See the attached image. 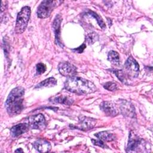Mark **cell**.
<instances>
[{"instance_id":"cell-1","label":"cell","mask_w":153,"mask_h":153,"mask_svg":"<svg viewBox=\"0 0 153 153\" xmlns=\"http://www.w3.org/2000/svg\"><path fill=\"white\" fill-rule=\"evenodd\" d=\"M66 90L78 94H87L96 91V85L90 81L79 76L68 77L64 83Z\"/></svg>"},{"instance_id":"cell-2","label":"cell","mask_w":153,"mask_h":153,"mask_svg":"<svg viewBox=\"0 0 153 153\" xmlns=\"http://www.w3.org/2000/svg\"><path fill=\"white\" fill-rule=\"evenodd\" d=\"M24 95L25 89L22 87H17L10 91L5 103L6 111L9 115H17L23 110Z\"/></svg>"},{"instance_id":"cell-3","label":"cell","mask_w":153,"mask_h":153,"mask_svg":"<svg viewBox=\"0 0 153 153\" xmlns=\"http://www.w3.org/2000/svg\"><path fill=\"white\" fill-rule=\"evenodd\" d=\"M30 8L25 6L17 14L15 26V32L16 33L21 34L25 30L30 19Z\"/></svg>"},{"instance_id":"cell-4","label":"cell","mask_w":153,"mask_h":153,"mask_svg":"<svg viewBox=\"0 0 153 153\" xmlns=\"http://www.w3.org/2000/svg\"><path fill=\"white\" fill-rule=\"evenodd\" d=\"M62 2V1H42L38 7L37 16L40 19L48 17L53 10Z\"/></svg>"},{"instance_id":"cell-5","label":"cell","mask_w":153,"mask_h":153,"mask_svg":"<svg viewBox=\"0 0 153 153\" xmlns=\"http://www.w3.org/2000/svg\"><path fill=\"white\" fill-rule=\"evenodd\" d=\"M123 71L126 75L130 78H137L139 74V65L133 57L130 56L124 65Z\"/></svg>"},{"instance_id":"cell-6","label":"cell","mask_w":153,"mask_h":153,"mask_svg":"<svg viewBox=\"0 0 153 153\" xmlns=\"http://www.w3.org/2000/svg\"><path fill=\"white\" fill-rule=\"evenodd\" d=\"M28 124L32 129L43 130L46 126L45 117L41 114L30 116L28 118Z\"/></svg>"},{"instance_id":"cell-7","label":"cell","mask_w":153,"mask_h":153,"mask_svg":"<svg viewBox=\"0 0 153 153\" xmlns=\"http://www.w3.org/2000/svg\"><path fill=\"white\" fill-rule=\"evenodd\" d=\"M59 73L66 77L73 76L76 74V68L68 62H60L58 65Z\"/></svg>"},{"instance_id":"cell-8","label":"cell","mask_w":153,"mask_h":153,"mask_svg":"<svg viewBox=\"0 0 153 153\" xmlns=\"http://www.w3.org/2000/svg\"><path fill=\"white\" fill-rule=\"evenodd\" d=\"M96 124V120L87 117H81L79 118V121L76 126L72 127L78 128L81 130L87 131L92 129Z\"/></svg>"},{"instance_id":"cell-9","label":"cell","mask_w":153,"mask_h":153,"mask_svg":"<svg viewBox=\"0 0 153 153\" xmlns=\"http://www.w3.org/2000/svg\"><path fill=\"white\" fill-rule=\"evenodd\" d=\"M142 143V139L139 137L134 134L133 131H130L128 137V141L127 147V152L136 151Z\"/></svg>"},{"instance_id":"cell-10","label":"cell","mask_w":153,"mask_h":153,"mask_svg":"<svg viewBox=\"0 0 153 153\" xmlns=\"http://www.w3.org/2000/svg\"><path fill=\"white\" fill-rule=\"evenodd\" d=\"M62 21V19L59 14H57L54 19L53 22V28L55 35V42L61 47H63V45L60 39V25Z\"/></svg>"},{"instance_id":"cell-11","label":"cell","mask_w":153,"mask_h":153,"mask_svg":"<svg viewBox=\"0 0 153 153\" xmlns=\"http://www.w3.org/2000/svg\"><path fill=\"white\" fill-rule=\"evenodd\" d=\"M100 109L108 116L115 117L118 115V111L115 106L111 102L103 101L100 105Z\"/></svg>"},{"instance_id":"cell-12","label":"cell","mask_w":153,"mask_h":153,"mask_svg":"<svg viewBox=\"0 0 153 153\" xmlns=\"http://www.w3.org/2000/svg\"><path fill=\"white\" fill-rule=\"evenodd\" d=\"M33 146L39 152H48L50 151L51 148L50 143L44 139H39L36 140L33 142Z\"/></svg>"},{"instance_id":"cell-13","label":"cell","mask_w":153,"mask_h":153,"mask_svg":"<svg viewBox=\"0 0 153 153\" xmlns=\"http://www.w3.org/2000/svg\"><path fill=\"white\" fill-rule=\"evenodd\" d=\"M29 126L26 123H20L13 126L10 129L11 134L13 137H16L27 132L29 130Z\"/></svg>"},{"instance_id":"cell-14","label":"cell","mask_w":153,"mask_h":153,"mask_svg":"<svg viewBox=\"0 0 153 153\" xmlns=\"http://www.w3.org/2000/svg\"><path fill=\"white\" fill-rule=\"evenodd\" d=\"M120 109L121 113L125 116H127L129 117H134V116L135 115V111L134 106L130 102L127 100H123L121 102L120 105Z\"/></svg>"},{"instance_id":"cell-15","label":"cell","mask_w":153,"mask_h":153,"mask_svg":"<svg viewBox=\"0 0 153 153\" xmlns=\"http://www.w3.org/2000/svg\"><path fill=\"white\" fill-rule=\"evenodd\" d=\"M50 101L53 103H60L66 105H71L73 104L74 100V99L67 95H58L52 97L50 99Z\"/></svg>"},{"instance_id":"cell-16","label":"cell","mask_w":153,"mask_h":153,"mask_svg":"<svg viewBox=\"0 0 153 153\" xmlns=\"http://www.w3.org/2000/svg\"><path fill=\"white\" fill-rule=\"evenodd\" d=\"M96 137H97L99 139L102 141H106V142H111L115 140L116 139L115 136L109 132L108 131H103L99 133H97L94 134Z\"/></svg>"},{"instance_id":"cell-17","label":"cell","mask_w":153,"mask_h":153,"mask_svg":"<svg viewBox=\"0 0 153 153\" xmlns=\"http://www.w3.org/2000/svg\"><path fill=\"white\" fill-rule=\"evenodd\" d=\"M57 84V80L54 77H50L41 81L35 86V88H44V87H52Z\"/></svg>"},{"instance_id":"cell-18","label":"cell","mask_w":153,"mask_h":153,"mask_svg":"<svg viewBox=\"0 0 153 153\" xmlns=\"http://www.w3.org/2000/svg\"><path fill=\"white\" fill-rule=\"evenodd\" d=\"M108 60L114 65H118L120 63L119 54L114 50L110 51L108 54Z\"/></svg>"},{"instance_id":"cell-19","label":"cell","mask_w":153,"mask_h":153,"mask_svg":"<svg viewBox=\"0 0 153 153\" xmlns=\"http://www.w3.org/2000/svg\"><path fill=\"white\" fill-rule=\"evenodd\" d=\"M87 15H89V16H91L92 17H93L94 19H96L98 25H99V26L102 29H105L106 28V26H105V24L104 23V22L103 21L102 17H100L98 14H97L96 13L92 11H88L87 13Z\"/></svg>"},{"instance_id":"cell-20","label":"cell","mask_w":153,"mask_h":153,"mask_svg":"<svg viewBox=\"0 0 153 153\" xmlns=\"http://www.w3.org/2000/svg\"><path fill=\"white\" fill-rule=\"evenodd\" d=\"M113 72L115 74L117 77L123 83H126L127 82V78H126V75L125 73L123 71L121 70H114Z\"/></svg>"},{"instance_id":"cell-21","label":"cell","mask_w":153,"mask_h":153,"mask_svg":"<svg viewBox=\"0 0 153 153\" xmlns=\"http://www.w3.org/2000/svg\"><path fill=\"white\" fill-rule=\"evenodd\" d=\"M98 38L99 36L96 34V33L93 32V33H90L87 35L85 38V40L89 44H92L98 39Z\"/></svg>"},{"instance_id":"cell-22","label":"cell","mask_w":153,"mask_h":153,"mask_svg":"<svg viewBox=\"0 0 153 153\" xmlns=\"http://www.w3.org/2000/svg\"><path fill=\"white\" fill-rule=\"evenodd\" d=\"M103 87L109 91H114L117 90V84L114 82L109 81L103 84Z\"/></svg>"},{"instance_id":"cell-23","label":"cell","mask_w":153,"mask_h":153,"mask_svg":"<svg viewBox=\"0 0 153 153\" xmlns=\"http://www.w3.org/2000/svg\"><path fill=\"white\" fill-rule=\"evenodd\" d=\"M47 69L46 66L42 63H39L36 65V72L38 75H41L45 72Z\"/></svg>"},{"instance_id":"cell-24","label":"cell","mask_w":153,"mask_h":153,"mask_svg":"<svg viewBox=\"0 0 153 153\" xmlns=\"http://www.w3.org/2000/svg\"><path fill=\"white\" fill-rule=\"evenodd\" d=\"M91 142H93V143L94 145H97L98 146H100L102 148H108L104 143L102 140L98 139V140H94V139H91Z\"/></svg>"},{"instance_id":"cell-25","label":"cell","mask_w":153,"mask_h":153,"mask_svg":"<svg viewBox=\"0 0 153 153\" xmlns=\"http://www.w3.org/2000/svg\"><path fill=\"white\" fill-rule=\"evenodd\" d=\"M85 47H86V45H85L84 44H82L81 45H80L79 47L74 49L73 51H75V52H76V53H82V52L83 51V50H84V48H85Z\"/></svg>"},{"instance_id":"cell-26","label":"cell","mask_w":153,"mask_h":153,"mask_svg":"<svg viewBox=\"0 0 153 153\" xmlns=\"http://www.w3.org/2000/svg\"><path fill=\"white\" fill-rule=\"evenodd\" d=\"M15 152H23V151H22V149L21 148H20V149H18L16 150Z\"/></svg>"}]
</instances>
